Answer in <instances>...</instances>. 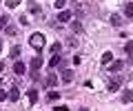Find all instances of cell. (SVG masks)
I'll return each mask as SVG.
<instances>
[{
	"mask_svg": "<svg viewBox=\"0 0 133 111\" xmlns=\"http://www.w3.org/2000/svg\"><path fill=\"white\" fill-rule=\"evenodd\" d=\"M7 22H9V18H7V16H5V18L0 16V29H5V27H7Z\"/></svg>",
	"mask_w": 133,
	"mask_h": 111,
	"instance_id": "7402d4cb",
	"label": "cell"
},
{
	"mask_svg": "<svg viewBox=\"0 0 133 111\" xmlns=\"http://www.w3.org/2000/svg\"><path fill=\"white\" fill-rule=\"evenodd\" d=\"M120 87H122V76H113V78L109 80V91H111V93H115Z\"/></svg>",
	"mask_w": 133,
	"mask_h": 111,
	"instance_id": "7a4b0ae2",
	"label": "cell"
},
{
	"mask_svg": "<svg viewBox=\"0 0 133 111\" xmlns=\"http://www.w3.org/2000/svg\"><path fill=\"white\" fill-rule=\"evenodd\" d=\"M100 62L104 64V67H107V64H111V62H113V53H111V51H104V53H102V60H100Z\"/></svg>",
	"mask_w": 133,
	"mask_h": 111,
	"instance_id": "ba28073f",
	"label": "cell"
},
{
	"mask_svg": "<svg viewBox=\"0 0 133 111\" xmlns=\"http://www.w3.org/2000/svg\"><path fill=\"white\" fill-rule=\"evenodd\" d=\"M80 111H89V109H87V107H82V109H80Z\"/></svg>",
	"mask_w": 133,
	"mask_h": 111,
	"instance_id": "4316f807",
	"label": "cell"
},
{
	"mask_svg": "<svg viewBox=\"0 0 133 111\" xmlns=\"http://www.w3.org/2000/svg\"><path fill=\"white\" fill-rule=\"evenodd\" d=\"M73 76H76V73H73L71 69H64V71H62V82H66V84L73 82Z\"/></svg>",
	"mask_w": 133,
	"mask_h": 111,
	"instance_id": "277c9868",
	"label": "cell"
},
{
	"mask_svg": "<svg viewBox=\"0 0 133 111\" xmlns=\"http://www.w3.org/2000/svg\"><path fill=\"white\" fill-rule=\"evenodd\" d=\"M40 67H42V58H31V73H38Z\"/></svg>",
	"mask_w": 133,
	"mask_h": 111,
	"instance_id": "5b68a950",
	"label": "cell"
},
{
	"mask_svg": "<svg viewBox=\"0 0 133 111\" xmlns=\"http://www.w3.org/2000/svg\"><path fill=\"white\" fill-rule=\"evenodd\" d=\"M47 98L53 102V100H58V98H60V93H58V91H49V96H47Z\"/></svg>",
	"mask_w": 133,
	"mask_h": 111,
	"instance_id": "ffe728a7",
	"label": "cell"
},
{
	"mask_svg": "<svg viewBox=\"0 0 133 111\" xmlns=\"http://www.w3.org/2000/svg\"><path fill=\"white\" fill-rule=\"evenodd\" d=\"M122 67H124V62H122V60H113V62H111V71H113V73H118Z\"/></svg>",
	"mask_w": 133,
	"mask_h": 111,
	"instance_id": "7c38bea8",
	"label": "cell"
},
{
	"mask_svg": "<svg viewBox=\"0 0 133 111\" xmlns=\"http://www.w3.org/2000/svg\"><path fill=\"white\" fill-rule=\"evenodd\" d=\"M27 98H29L31 105H36V102H38V89H29V91H27Z\"/></svg>",
	"mask_w": 133,
	"mask_h": 111,
	"instance_id": "52a82bcc",
	"label": "cell"
},
{
	"mask_svg": "<svg viewBox=\"0 0 133 111\" xmlns=\"http://www.w3.org/2000/svg\"><path fill=\"white\" fill-rule=\"evenodd\" d=\"M16 31H18L16 27H7V36H16Z\"/></svg>",
	"mask_w": 133,
	"mask_h": 111,
	"instance_id": "603a6c76",
	"label": "cell"
},
{
	"mask_svg": "<svg viewBox=\"0 0 133 111\" xmlns=\"http://www.w3.org/2000/svg\"><path fill=\"white\" fill-rule=\"evenodd\" d=\"M5 5L9 7V9H16V7L20 5V0H5Z\"/></svg>",
	"mask_w": 133,
	"mask_h": 111,
	"instance_id": "2e32d148",
	"label": "cell"
},
{
	"mask_svg": "<svg viewBox=\"0 0 133 111\" xmlns=\"http://www.w3.org/2000/svg\"><path fill=\"white\" fill-rule=\"evenodd\" d=\"M49 67H51V69L62 67V58H60V56H53V58H51V62H49Z\"/></svg>",
	"mask_w": 133,
	"mask_h": 111,
	"instance_id": "4fadbf2b",
	"label": "cell"
},
{
	"mask_svg": "<svg viewBox=\"0 0 133 111\" xmlns=\"http://www.w3.org/2000/svg\"><path fill=\"white\" fill-rule=\"evenodd\" d=\"M124 53H127V56H133V40H129V42L124 44Z\"/></svg>",
	"mask_w": 133,
	"mask_h": 111,
	"instance_id": "9a60e30c",
	"label": "cell"
},
{
	"mask_svg": "<svg viewBox=\"0 0 133 111\" xmlns=\"http://www.w3.org/2000/svg\"><path fill=\"white\" fill-rule=\"evenodd\" d=\"M20 53H22V49H20V47H11V53H9V56H11V58H18Z\"/></svg>",
	"mask_w": 133,
	"mask_h": 111,
	"instance_id": "e0dca14e",
	"label": "cell"
},
{
	"mask_svg": "<svg viewBox=\"0 0 133 111\" xmlns=\"http://www.w3.org/2000/svg\"><path fill=\"white\" fill-rule=\"evenodd\" d=\"M5 71V62H2V60H0V73Z\"/></svg>",
	"mask_w": 133,
	"mask_h": 111,
	"instance_id": "484cf974",
	"label": "cell"
},
{
	"mask_svg": "<svg viewBox=\"0 0 133 111\" xmlns=\"http://www.w3.org/2000/svg\"><path fill=\"white\" fill-rule=\"evenodd\" d=\"M51 51H53V53H60V42H56V44H51Z\"/></svg>",
	"mask_w": 133,
	"mask_h": 111,
	"instance_id": "cb8c5ba5",
	"label": "cell"
},
{
	"mask_svg": "<svg viewBox=\"0 0 133 111\" xmlns=\"http://www.w3.org/2000/svg\"><path fill=\"white\" fill-rule=\"evenodd\" d=\"M64 5H66V0H56V2H53L56 9H64Z\"/></svg>",
	"mask_w": 133,
	"mask_h": 111,
	"instance_id": "d6986e66",
	"label": "cell"
},
{
	"mask_svg": "<svg viewBox=\"0 0 133 111\" xmlns=\"http://www.w3.org/2000/svg\"><path fill=\"white\" fill-rule=\"evenodd\" d=\"M44 84H47L49 89H51V87H56V84H58V76H56V73H51V76H47V80H44Z\"/></svg>",
	"mask_w": 133,
	"mask_h": 111,
	"instance_id": "9c48e42d",
	"label": "cell"
},
{
	"mask_svg": "<svg viewBox=\"0 0 133 111\" xmlns=\"http://www.w3.org/2000/svg\"><path fill=\"white\" fill-rule=\"evenodd\" d=\"M29 44H31L33 49H42V47H44V36H42V34H31Z\"/></svg>",
	"mask_w": 133,
	"mask_h": 111,
	"instance_id": "6da1fadb",
	"label": "cell"
},
{
	"mask_svg": "<svg viewBox=\"0 0 133 111\" xmlns=\"http://www.w3.org/2000/svg\"><path fill=\"white\" fill-rule=\"evenodd\" d=\"M109 22L113 24V27H120V24H122V16H120V14H111Z\"/></svg>",
	"mask_w": 133,
	"mask_h": 111,
	"instance_id": "30bf717a",
	"label": "cell"
},
{
	"mask_svg": "<svg viewBox=\"0 0 133 111\" xmlns=\"http://www.w3.org/2000/svg\"><path fill=\"white\" fill-rule=\"evenodd\" d=\"M24 71H27V67H24V62H20V60H18V62L14 64V73H16V76H22Z\"/></svg>",
	"mask_w": 133,
	"mask_h": 111,
	"instance_id": "8992f818",
	"label": "cell"
},
{
	"mask_svg": "<svg viewBox=\"0 0 133 111\" xmlns=\"http://www.w3.org/2000/svg\"><path fill=\"white\" fill-rule=\"evenodd\" d=\"M18 98H20V89H18V87H11V89H9V100L16 102Z\"/></svg>",
	"mask_w": 133,
	"mask_h": 111,
	"instance_id": "8fae6325",
	"label": "cell"
},
{
	"mask_svg": "<svg viewBox=\"0 0 133 111\" xmlns=\"http://www.w3.org/2000/svg\"><path fill=\"white\" fill-rule=\"evenodd\" d=\"M7 98H9V93H5V89H0V102L7 100Z\"/></svg>",
	"mask_w": 133,
	"mask_h": 111,
	"instance_id": "d4e9b609",
	"label": "cell"
},
{
	"mask_svg": "<svg viewBox=\"0 0 133 111\" xmlns=\"http://www.w3.org/2000/svg\"><path fill=\"white\" fill-rule=\"evenodd\" d=\"M122 102H133V93H131V91H127V93L122 96Z\"/></svg>",
	"mask_w": 133,
	"mask_h": 111,
	"instance_id": "ac0fdd59",
	"label": "cell"
},
{
	"mask_svg": "<svg viewBox=\"0 0 133 111\" xmlns=\"http://www.w3.org/2000/svg\"><path fill=\"white\" fill-rule=\"evenodd\" d=\"M124 16L127 18H133V2H127L124 5Z\"/></svg>",
	"mask_w": 133,
	"mask_h": 111,
	"instance_id": "5bb4252c",
	"label": "cell"
},
{
	"mask_svg": "<svg viewBox=\"0 0 133 111\" xmlns=\"http://www.w3.org/2000/svg\"><path fill=\"white\" fill-rule=\"evenodd\" d=\"M71 27H73L76 34H80V31H82V24H80V22H71Z\"/></svg>",
	"mask_w": 133,
	"mask_h": 111,
	"instance_id": "44dd1931",
	"label": "cell"
},
{
	"mask_svg": "<svg viewBox=\"0 0 133 111\" xmlns=\"http://www.w3.org/2000/svg\"><path fill=\"white\" fill-rule=\"evenodd\" d=\"M69 20H71V11L62 9L60 14H58V22H69Z\"/></svg>",
	"mask_w": 133,
	"mask_h": 111,
	"instance_id": "3957f363",
	"label": "cell"
},
{
	"mask_svg": "<svg viewBox=\"0 0 133 111\" xmlns=\"http://www.w3.org/2000/svg\"><path fill=\"white\" fill-rule=\"evenodd\" d=\"M0 51H2V42H0Z\"/></svg>",
	"mask_w": 133,
	"mask_h": 111,
	"instance_id": "83f0119b",
	"label": "cell"
}]
</instances>
